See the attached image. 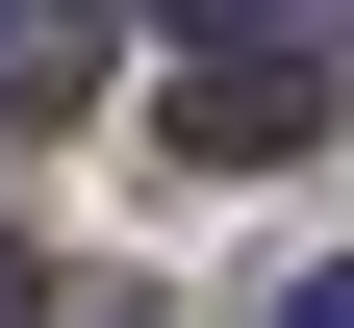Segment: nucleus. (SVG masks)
<instances>
[{"instance_id":"1","label":"nucleus","mask_w":354,"mask_h":328,"mask_svg":"<svg viewBox=\"0 0 354 328\" xmlns=\"http://www.w3.org/2000/svg\"><path fill=\"white\" fill-rule=\"evenodd\" d=\"M304 126H329V51H253V26H228V51L177 76V177H279Z\"/></svg>"},{"instance_id":"2","label":"nucleus","mask_w":354,"mask_h":328,"mask_svg":"<svg viewBox=\"0 0 354 328\" xmlns=\"http://www.w3.org/2000/svg\"><path fill=\"white\" fill-rule=\"evenodd\" d=\"M102 51H127V0H0V126H76Z\"/></svg>"},{"instance_id":"4","label":"nucleus","mask_w":354,"mask_h":328,"mask_svg":"<svg viewBox=\"0 0 354 328\" xmlns=\"http://www.w3.org/2000/svg\"><path fill=\"white\" fill-rule=\"evenodd\" d=\"M279 328H354V253H329V278H279Z\"/></svg>"},{"instance_id":"3","label":"nucleus","mask_w":354,"mask_h":328,"mask_svg":"<svg viewBox=\"0 0 354 328\" xmlns=\"http://www.w3.org/2000/svg\"><path fill=\"white\" fill-rule=\"evenodd\" d=\"M152 26H203V51H228V26H253V51H329L354 0H152Z\"/></svg>"},{"instance_id":"5","label":"nucleus","mask_w":354,"mask_h":328,"mask_svg":"<svg viewBox=\"0 0 354 328\" xmlns=\"http://www.w3.org/2000/svg\"><path fill=\"white\" fill-rule=\"evenodd\" d=\"M26 303H51V278H26V227H0V328H26Z\"/></svg>"}]
</instances>
